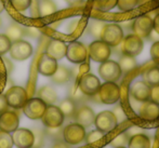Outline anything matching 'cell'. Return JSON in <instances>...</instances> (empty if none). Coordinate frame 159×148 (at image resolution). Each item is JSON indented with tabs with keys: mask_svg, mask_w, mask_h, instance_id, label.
<instances>
[{
	"mask_svg": "<svg viewBox=\"0 0 159 148\" xmlns=\"http://www.w3.org/2000/svg\"><path fill=\"white\" fill-rule=\"evenodd\" d=\"M128 148H151V140L144 133H136L129 138Z\"/></svg>",
	"mask_w": 159,
	"mask_h": 148,
	"instance_id": "22",
	"label": "cell"
},
{
	"mask_svg": "<svg viewBox=\"0 0 159 148\" xmlns=\"http://www.w3.org/2000/svg\"><path fill=\"white\" fill-rule=\"evenodd\" d=\"M52 148H70V145L67 144L64 140L61 141H55V143L53 144Z\"/></svg>",
	"mask_w": 159,
	"mask_h": 148,
	"instance_id": "45",
	"label": "cell"
},
{
	"mask_svg": "<svg viewBox=\"0 0 159 148\" xmlns=\"http://www.w3.org/2000/svg\"><path fill=\"white\" fill-rule=\"evenodd\" d=\"M113 113H114V115H115L116 119H117L118 123H120V122H122V121L126 120V115H125V113H124V110H122L121 107H116L115 110H114Z\"/></svg>",
	"mask_w": 159,
	"mask_h": 148,
	"instance_id": "42",
	"label": "cell"
},
{
	"mask_svg": "<svg viewBox=\"0 0 159 148\" xmlns=\"http://www.w3.org/2000/svg\"><path fill=\"white\" fill-rule=\"evenodd\" d=\"M3 10H4V2H3V0H0V13Z\"/></svg>",
	"mask_w": 159,
	"mask_h": 148,
	"instance_id": "48",
	"label": "cell"
},
{
	"mask_svg": "<svg viewBox=\"0 0 159 148\" xmlns=\"http://www.w3.org/2000/svg\"><path fill=\"white\" fill-rule=\"evenodd\" d=\"M71 78V71L69 70L67 67L65 66H57V70L54 71L52 76H51V79L54 83L57 84H64L66 82H68Z\"/></svg>",
	"mask_w": 159,
	"mask_h": 148,
	"instance_id": "24",
	"label": "cell"
},
{
	"mask_svg": "<svg viewBox=\"0 0 159 148\" xmlns=\"http://www.w3.org/2000/svg\"><path fill=\"white\" fill-rule=\"evenodd\" d=\"M143 39L138 37L136 35L132 34V35H128L125 37L121 41V52L125 55H130V56H134L139 55L143 50Z\"/></svg>",
	"mask_w": 159,
	"mask_h": 148,
	"instance_id": "10",
	"label": "cell"
},
{
	"mask_svg": "<svg viewBox=\"0 0 159 148\" xmlns=\"http://www.w3.org/2000/svg\"><path fill=\"white\" fill-rule=\"evenodd\" d=\"M13 144L17 148H32L34 145V133L28 129L17 128L12 135Z\"/></svg>",
	"mask_w": 159,
	"mask_h": 148,
	"instance_id": "15",
	"label": "cell"
},
{
	"mask_svg": "<svg viewBox=\"0 0 159 148\" xmlns=\"http://www.w3.org/2000/svg\"><path fill=\"white\" fill-rule=\"evenodd\" d=\"M14 146L12 135L8 132L0 130V148H12Z\"/></svg>",
	"mask_w": 159,
	"mask_h": 148,
	"instance_id": "33",
	"label": "cell"
},
{
	"mask_svg": "<svg viewBox=\"0 0 159 148\" xmlns=\"http://www.w3.org/2000/svg\"><path fill=\"white\" fill-rule=\"evenodd\" d=\"M103 137H104V133L101 132L100 130L96 129V130H93V131H90L88 134H86L84 141H86L87 144L91 145V144H95L96 142L101 141Z\"/></svg>",
	"mask_w": 159,
	"mask_h": 148,
	"instance_id": "32",
	"label": "cell"
},
{
	"mask_svg": "<svg viewBox=\"0 0 159 148\" xmlns=\"http://www.w3.org/2000/svg\"><path fill=\"white\" fill-rule=\"evenodd\" d=\"M57 61L54 60L53 57L49 56L47 53L40 56L39 62H38V71L41 74L42 76L46 77H51L54 74V71L57 68Z\"/></svg>",
	"mask_w": 159,
	"mask_h": 148,
	"instance_id": "20",
	"label": "cell"
},
{
	"mask_svg": "<svg viewBox=\"0 0 159 148\" xmlns=\"http://www.w3.org/2000/svg\"><path fill=\"white\" fill-rule=\"evenodd\" d=\"M143 81L149 87L159 84V66H152L143 73Z\"/></svg>",
	"mask_w": 159,
	"mask_h": 148,
	"instance_id": "25",
	"label": "cell"
},
{
	"mask_svg": "<svg viewBox=\"0 0 159 148\" xmlns=\"http://www.w3.org/2000/svg\"><path fill=\"white\" fill-rule=\"evenodd\" d=\"M20 125V118L16 113L6 110L0 114V130L4 132H14Z\"/></svg>",
	"mask_w": 159,
	"mask_h": 148,
	"instance_id": "17",
	"label": "cell"
},
{
	"mask_svg": "<svg viewBox=\"0 0 159 148\" xmlns=\"http://www.w3.org/2000/svg\"><path fill=\"white\" fill-rule=\"evenodd\" d=\"M34 133V145L32 148H41L43 146V140H44V131L41 130H36Z\"/></svg>",
	"mask_w": 159,
	"mask_h": 148,
	"instance_id": "38",
	"label": "cell"
},
{
	"mask_svg": "<svg viewBox=\"0 0 159 148\" xmlns=\"http://www.w3.org/2000/svg\"><path fill=\"white\" fill-rule=\"evenodd\" d=\"M98 74L104 81L116 82L121 77L122 71L117 62L107 60L105 62L101 63L100 67H98Z\"/></svg>",
	"mask_w": 159,
	"mask_h": 148,
	"instance_id": "5",
	"label": "cell"
},
{
	"mask_svg": "<svg viewBox=\"0 0 159 148\" xmlns=\"http://www.w3.org/2000/svg\"><path fill=\"white\" fill-rule=\"evenodd\" d=\"M25 35H26L25 29H24L21 25H19L17 23L11 24L6 30V36L11 40V42L22 39Z\"/></svg>",
	"mask_w": 159,
	"mask_h": 148,
	"instance_id": "26",
	"label": "cell"
},
{
	"mask_svg": "<svg viewBox=\"0 0 159 148\" xmlns=\"http://www.w3.org/2000/svg\"><path fill=\"white\" fill-rule=\"evenodd\" d=\"M151 101L159 105V84L151 87Z\"/></svg>",
	"mask_w": 159,
	"mask_h": 148,
	"instance_id": "41",
	"label": "cell"
},
{
	"mask_svg": "<svg viewBox=\"0 0 159 148\" xmlns=\"http://www.w3.org/2000/svg\"><path fill=\"white\" fill-rule=\"evenodd\" d=\"M25 34L30 35V37L36 38L40 35V31H39V29H37V28H35V27H28L27 29H25Z\"/></svg>",
	"mask_w": 159,
	"mask_h": 148,
	"instance_id": "44",
	"label": "cell"
},
{
	"mask_svg": "<svg viewBox=\"0 0 159 148\" xmlns=\"http://www.w3.org/2000/svg\"><path fill=\"white\" fill-rule=\"evenodd\" d=\"M44 133L50 136L51 138H53L54 141L63 140V128H62V125L57 128H47Z\"/></svg>",
	"mask_w": 159,
	"mask_h": 148,
	"instance_id": "34",
	"label": "cell"
},
{
	"mask_svg": "<svg viewBox=\"0 0 159 148\" xmlns=\"http://www.w3.org/2000/svg\"><path fill=\"white\" fill-rule=\"evenodd\" d=\"M88 54L90 59L94 62L103 63L109 60L111 54V49L107 43L102 41L101 39H96L90 43L88 48Z\"/></svg>",
	"mask_w": 159,
	"mask_h": 148,
	"instance_id": "4",
	"label": "cell"
},
{
	"mask_svg": "<svg viewBox=\"0 0 159 148\" xmlns=\"http://www.w3.org/2000/svg\"><path fill=\"white\" fill-rule=\"evenodd\" d=\"M94 124L96 129L100 130L101 132L108 133V132H111L116 129V127L118 125V121L113 111L104 110L95 115Z\"/></svg>",
	"mask_w": 159,
	"mask_h": 148,
	"instance_id": "8",
	"label": "cell"
},
{
	"mask_svg": "<svg viewBox=\"0 0 159 148\" xmlns=\"http://www.w3.org/2000/svg\"><path fill=\"white\" fill-rule=\"evenodd\" d=\"M65 56L69 62L74 63V64H81L88 57V49L81 42L73 41L67 46Z\"/></svg>",
	"mask_w": 159,
	"mask_h": 148,
	"instance_id": "12",
	"label": "cell"
},
{
	"mask_svg": "<svg viewBox=\"0 0 159 148\" xmlns=\"http://www.w3.org/2000/svg\"><path fill=\"white\" fill-rule=\"evenodd\" d=\"M59 108L63 113L64 117L73 118L74 115H75L76 109H77V106H76V103L74 100H71V98H65V100L60 102Z\"/></svg>",
	"mask_w": 159,
	"mask_h": 148,
	"instance_id": "27",
	"label": "cell"
},
{
	"mask_svg": "<svg viewBox=\"0 0 159 148\" xmlns=\"http://www.w3.org/2000/svg\"><path fill=\"white\" fill-rule=\"evenodd\" d=\"M47 106L48 105L39 97H33L26 101L22 109H23L24 115L27 118L32 119V120H38V119H41Z\"/></svg>",
	"mask_w": 159,
	"mask_h": 148,
	"instance_id": "6",
	"label": "cell"
},
{
	"mask_svg": "<svg viewBox=\"0 0 159 148\" xmlns=\"http://www.w3.org/2000/svg\"><path fill=\"white\" fill-rule=\"evenodd\" d=\"M98 95L100 102L107 105L115 104L120 98V87L116 82L105 81L103 84H101Z\"/></svg>",
	"mask_w": 159,
	"mask_h": 148,
	"instance_id": "2",
	"label": "cell"
},
{
	"mask_svg": "<svg viewBox=\"0 0 159 148\" xmlns=\"http://www.w3.org/2000/svg\"><path fill=\"white\" fill-rule=\"evenodd\" d=\"M86 128L77 122L69 123L63 128V140L70 146L78 145L84 142L86 138Z\"/></svg>",
	"mask_w": 159,
	"mask_h": 148,
	"instance_id": "3",
	"label": "cell"
},
{
	"mask_svg": "<svg viewBox=\"0 0 159 148\" xmlns=\"http://www.w3.org/2000/svg\"><path fill=\"white\" fill-rule=\"evenodd\" d=\"M66 50H67V46L64 41L59 39H52L50 40L48 47H47L46 53L49 56L59 61L62 60L66 55Z\"/></svg>",
	"mask_w": 159,
	"mask_h": 148,
	"instance_id": "21",
	"label": "cell"
},
{
	"mask_svg": "<svg viewBox=\"0 0 159 148\" xmlns=\"http://www.w3.org/2000/svg\"><path fill=\"white\" fill-rule=\"evenodd\" d=\"M151 56L154 62L159 65V41H156L151 47Z\"/></svg>",
	"mask_w": 159,
	"mask_h": 148,
	"instance_id": "40",
	"label": "cell"
},
{
	"mask_svg": "<svg viewBox=\"0 0 159 148\" xmlns=\"http://www.w3.org/2000/svg\"><path fill=\"white\" fill-rule=\"evenodd\" d=\"M140 0H117V6L118 9L121 11H130L138 7Z\"/></svg>",
	"mask_w": 159,
	"mask_h": 148,
	"instance_id": "35",
	"label": "cell"
},
{
	"mask_svg": "<svg viewBox=\"0 0 159 148\" xmlns=\"http://www.w3.org/2000/svg\"><path fill=\"white\" fill-rule=\"evenodd\" d=\"M100 39L107 43L109 47H117L121 43L124 39V30L120 27V25L116 23L105 24L101 33Z\"/></svg>",
	"mask_w": 159,
	"mask_h": 148,
	"instance_id": "1",
	"label": "cell"
},
{
	"mask_svg": "<svg viewBox=\"0 0 159 148\" xmlns=\"http://www.w3.org/2000/svg\"><path fill=\"white\" fill-rule=\"evenodd\" d=\"M139 116L147 121L157 120L159 118V105L151 100L143 102L139 108Z\"/></svg>",
	"mask_w": 159,
	"mask_h": 148,
	"instance_id": "19",
	"label": "cell"
},
{
	"mask_svg": "<svg viewBox=\"0 0 159 148\" xmlns=\"http://www.w3.org/2000/svg\"><path fill=\"white\" fill-rule=\"evenodd\" d=\"M73 118L75 119L76 122L79 123L84 128H89L94 123L95 114L92 108L84 105V106H80L79 108L76 109Z\"/></svg>",
	"mask_w": 159,
	"mask_h": 148,
	"instance_id": "18",
	"label": "cell"
},
{
	"mask_svg": "<svg viewBox=\"0 0 159 148\" xmlns=\"http://www.w3.org/2000/svg\"><path fill=\"white\" fill-rule=\"evenodd\" d=\"M39 15L40 16H49L57 11V4L52 0H41L39 2Z\"/></svg>",
	"mask_w": 159,
	"mask_h": 148,
	"instance_id": "28",
	"label": "cell"
},
{
	"mask_svg": "<svg viewBox=\"0 0 159 148\" xmlns=\"http://www.w3.org/2000/svg\"><path fill=\"white\" fill-rule=\"evenodd\" d=\"M12 7L19 12H24L30 7L32 0H10Z\"/></svg>",
	"mask_w": 159,
	"mask_h": 148,
	"instance_id": "36",
	"label": "cell"
},
{
	"mask_svg": "<svg viewBox=\"0 0 159 148\" xmlns=\"http://www.w3.org/2000/svg\"><path fill=\"white\" fill-rule=\"evenodd\" d=\"M11 40L9 39L8 37L6 36V34H1L0 35V55L6 54L7 52H9L11 47Z\"/></svg>",
	"mask_w": 159,
	"mask_h": 148,
	"instance_id": "39",
	"label": "cell"
},
{
	"mask_svg": "<svg viewBox=\"0 0 159 148\" xmlns=\"http://www.w3.org/2000/svg\"><path fill=\"white\" fill-rule=\"evenodd\" d=\"M105 23L101 21H93L90 25V34L93 36L96 39H100L101 37V33H102V29L104 27Z\"/></svg>",
	"mask_w": 159,
	"mask_h": 148,
	"instance_id": "37",
	"label": "cell"
},
{
	"mask_svg": "<svg viewBox=\"0 0 159 148\" xmlns=\"http://www.w3.org/2000/svg\"><path fill=\"white\" fill-rule=\"evenodd\" d=\"M4 97L8 103L9 107H12L15 109H20L24 106L27 98V92L24 88L19 86H14L10 88L4 94Z\"/></svg>",
	"mask_w": 159,
	"mask_h": 148,
	"instance_id": "7",
	"label": "cell"
},
{
	"mask_svg": "<svg viewBox=\"0 0 159 148\" xmlns=\"http://www.w3.org/2000/svg\"><path fill=\"white\" fill-rule=\"evenodd\" d=\"M130 95L138 102H146L151 100V87L144 81H135L130 87Z\"/></svg>",
	"mask_w": 159,
	"mask_h": 148,
	"instance_id": "16",
	"label": "cell"
},
{
	"mask_svg": "<svg viewBox=\"0 0 159 148\" xmlns=\"http://www.w3.org/2000/svg\"><path fill=\"white\" fill-rule=\"evenodd\" d=\"M10 56L15 61H25L30 59L33 54V47L28 41L23 39L16 40L11 43L10 47Z\"/></svg>",
	"mask_w": 159,
	"mask_h": 148,
	"instance_id": "11",
	"label": "cell"
},
{
	"mask_svg": "<svg viewBox=\"0 0 159 148\" xmlns=\"http://www.w3.org/2000/svg\"><path fill=\"white\" fill-rule=\"evenodd\" d=\"M153 29L159 35V13L156 14V16L153 20Z\"/></svg>",
	"mask_w": 159,
	"mask_h": 148,
	"instance_id": "46",
	"label": "cell"
},
{
	"mask_svg": "<svg viewBox=\"0 0 159 148\" xmlns=\"http://www.w3.org/2000/svg\"><path fill=\"white\" fill-rule=\"evenodd\" d=\"M64 115L55 105H48L44 110V114L41 117V121L47 128H57L61 127L64 122Z\"/></svg>",
	"mask_w": 159,
	"mask_h": 148,
	"instance_id": "9",
	"label": "cell"
},
{
	"mask_svg": "<svg viewBox=\"0 0 159 148\" xmlns=\"http://www.w3.org/2000/svg\"><path fill=\"white\" fill-rule=\"evenodd\" d=\"M65 1L68 3V6L70 7H78L80 6V4L84 3V0H65Z\"/></svg>",
	"mask_w": 159,
	"mask_h": 148,
	"instance_id": "47",
	"label": "cell"
},
{
	"mask_svg": "<svg viewBox=\"0 0 159 148\" xmlns=\"http://www.w3.org/2000/svg\"><path fill=\"white\" fill-rule=\"evenodd\" d=\"M132 29L134 35L140 38H146L153 31V20L148 15H140L134 20L132 24Z\"/></svg>",
	"mask_w": 159,
	"mask_h": 148,
	"instance_id": "14",
	"label": "cell"
},
{
	"mask_svg": "<svg viewBox=\"0 0 159 148\" xmlns=\"http://www.w3.org/2000/svg\"><path fill=\"white\" fill-rule=\"evenodd\" d=\"M8 108H9V106L6 101V97H4V94H0V114L8 110Z\"/></svg>",
	"mask_w": 159,
	"mask_h": 148,
	"instance_id": "43",
	"label": "cell"
},
{
	"mask_svg": "<svg viewBox=\"0 0 159 148\" xmlns=\"http://www.w3.org/2000/svg\"><path fill=\"white\" fill-rule=\"evenodd\" d=\"M94 6L101 11H109L117 6V0H95Z\"/></svg>",
	"mask_w": 159,
	"mask_h": 148,
	"instance_id": "31",
	"label": "cell"
},
{
	"mask_svg": "<svg viewBox=\"0 0 159 148\" xmlns=\"http://www.w3.org/2000/svg\"><path fill=\"white\" fill-rule=\"evenodd\" d=\"M118 148H127V147H118Z\"/></svg>",
	"mask_w": 159,
	"mask_h": 148,
	"instance_id": "49",
	"label": "cell"
},
{
	"mask_svg": "<svg viewBox=\"0 0 159 148\" xmlns=\"http://www.w3.org/2000/svg\"><path fill=\"white\" fill-rule=\"evenodd\" d=\"M119 66L121 68L122 73H129L130 70H132L133 68H135L138 63L134 56H130V55H122L119 60Z\"/></svg>",
	"mask_w": 159,
	"mask_h": 148,
	"instance_id": "29",
	"label": "cell"
},
{
	"mask_svg": "<svg viewBox=\"0 0 159 148\" xmlns=\"http://www.w3.org/2000/svg\"><path fill=\"white\" fill-rule=\"evenodd\" d=\"M38 97L47 105H52L57 101V93L51 86H44L38 90Z\"/></svg>",
	"mask_w": 159,
	"mask_h": 148,
	"instance_id": "23",
	"label": "cell"
},
{
	"mask_svg": "<svg viewBox=\"0 0 159 148\" xmlns=\"http://www.w3.org/2000/svg\"><path fill=\"white\" fill-rule=\"evenodd\" d=\"M129 134L127 133H120L119 135H117L113 141L111 142V146L113 148H118V147H127L128 142H129Z\"/></svg>",
	"mask_w": 159,
	"mask_h": 148,
	"instance_id": "30",
	"label": "cell"
},
{
	"mask_svg": "<svg viewBox=\"0 0 159 148\" xmlns=\"http://www.w3.org/2000/svg\"><path fill=\"white\" fill-rule=\"evenodd\" d=\"M100 87V79L95 75L90 73H87L84 76H81L79 80V84H78V88L81 91V93L87 96H93L98 94Z\"/></svg>",
	"mask_w": 159,
	"mask_h": 148,
	"instance_id": "13",
	"label": "cell"
}]
</instances>
